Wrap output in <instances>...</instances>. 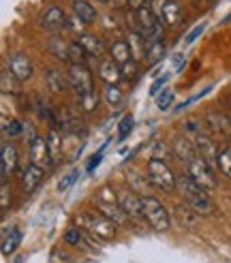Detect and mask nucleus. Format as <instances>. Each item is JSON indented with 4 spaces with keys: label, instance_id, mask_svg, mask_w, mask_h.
I'll return each instance as SVG.
<instances>
[{
    "label": "nucleus",
    "instance_id": "nucleus-49",
    "mask_svg": "<svg viewBox=\"0 0 231 263\" xmlns=\"http://www.w3.org/2000/svg\"><path fill=\"white\" fill-rule=\"evenodd\" d=\"M97 3H101V5H109L111 0H97Z\"/></svg>",
    "mask_w": 231,
    "mask_h": 263
},
{
    "label": "nucleus",
    "instance_id": "nucleus-39",
    "mask_svg": "<svg viewBox=\"0 0 231 263\" xmlns=\"http://www.w3.org/2000/svg\"><path fill=\"white\" fill-rule=\"evenodd\" d=\"M3 130H5V135H9V137H20L24 133V124L20 120H11Z\"/></svg>",
    "mask_w": 231,
    "mask_h": 263
},
{
    "label": "nucleus",
    "instance_id": "nucleus-8",
    "mask_svg": "<svg viewBox=\"0 0 231 263\" xmlns=\"http://www.w3.org/2000/svg\"><path fill=\"white\" fill-rule=\"evenodd\" d=\"M137 22H139V32L144 34L148 41H163L165 36V24L150 11V7H144L137 11Z\"/></svg>",
    "mask_w": 231,
    "mask_h": 263
},
{
    "label": "nucleus",
    "instance_id": "nucleus-4",
    "mask_svg": "<svg viewBox=\"0 0 231 263\" xmlns=\"http://www.w3.org/2000/svg\"><path fill=\"white\" fill-rule=\"evenodd\" d=\"M141 210H144V218L148 220V225L157 231H169L171 227V216L167 212V208L154 199V197H141Z\"/></svg>",
    "mask_w": 231,
    "mask_h": 263
},
{
    "label": "nucleus",
    "instance_id": "nucleus-16",
    "mask_svg": "<svg viewBox=\"0 0 231 263\" xmlns=\"http://www.w3.org/2000/svg\"><path fill=\"white\" fill-rule=\"evenodd\" d=\"M0 167H3V180H9V176L17 169V150L13 143H3V152H0Z\"/></svg>",
    "mask_w": 231,
    "mask_h": 263
},
{
    "label": "nucleus",
    "instance_id": "nucleus-13",
    "mask_svg": "<svg viewBox=\"0 0 231 263\" xmlns=\"http://www.w3.org/2000/svg\"><path fill=\"white\" fill-rule=\"evenodd\" d=\"M43 174H45V169H41L38 165L30 163L28 167L22 172V189L26 191V195H30L38 189V184L43 182Z\"/></svg>",
    "mask_w": 231,
    "mask_h": 263
},
{
    "label": "nucleus",
    "instance_id": "nucleus-31",
    "mask_svg": "<svg viewBox=\"0 0 231 263\" xmlns=\"http://www.w3.org/2000/svg\"><path fill=\"white\" fill-rule=\"evenodd\" d=\"M99 95L97 92H90V95H86L84 99H80V107L86 111V114H90V111H94L97 107H99Z\"/></svg>",
    "mask_w": 231,
    "mask_h": 263
},
{
    "label": "nucleus",
    "instance_id": "nucleus-17",
    "mask_svg": "<svg viewBox=\"0 0 231 263\" xmlns=\"http://www.w3.org/2000/svg\"><path fill=\"white\" fill-rule=\"evenodd\" d=\"M120 205H122V210L126 212L128 218H141L144 216V210H141V197H137L133 191L120 195Z\"/></svg>",
    "mask_w": 231,
    "mask_h": 263
},
{
    "label": "nucleus",
    "instance_id": "nucleus-48",
    "mask_svg": "<svg viewBox=\"0 0 231 263\" xmlns=\"http://www.w3.org/2000/svg\"><path fill=\"white\" fill-rule=\"evenodd\" d=\"M99 163H101V152L99 154H94L92 159H90V165H88V172H92L94 167H99Z\"/></svg>",
    "mask_w": 231,
    "mask_h": 263
},
{
    "label": "nucleus",
    "instance_id": "nucleus-15",
    "mask_svg": "<svg viewBox=\"0 0 231 263\" xmlns=\"http://www.w3.org/2000/svg\"><path fill=\"white\" fill-rule=\"evenodd\" d=\"M128 47H131V54H133V60H146V54H148V45L150 41L141 34L139 30H131L128 32V39H126Z\"/></svg>",
    "mask_w": 231,
    "mask_h": 263
},
{
    "label": "nucleus",
    "instance_id": "nucleus-32",
    "mask_svg": "<svg viewBox=\"0 0 231 263\" xmlns=\"http://www.w3.org/2000/svg\"><path fill=\"white\" fill-rule=\"evenodd\" d=\"M17 84L20 82L9 71L3 73V92H5V95H17Z\"/></svg>",
    "mask_w": 231,
    "mask_h": 263
},
{
    "label": "nucleus",
    "instance_id": "nucleus-29",
    "mask_svg": "<svg viewBox=\"0 0 231 263\" xmlns=\"http://www.w3.org/2000/svg\"><path fill=\"white\" fill-rule=\"evenodd\" d=\"M105 101H107V105H111V107H118V105H122L124 103L122 90L118 86H107L105 88Z\"/></svg>",
    "mask_w": 231,
    "mask_h": 263
},
{
    "label": "nucleus",
    "instance_id": "nucleus-2",
    "mask_svg": "<svg viewBox=\"0 0 231 263\" xmlns=\"http://www.w3.org/2000/svg\"><path fill=\"white\" fill-rule=\"evenodd\" d=\"M77 225L82 231H88L90 235H94L99 240H111L116 238V227L109 218H105L101 212H84L77 216Z\"/></svg>",
    "mask_w": 231,
    "mask_h": 263
},
{
    "label": "nucleus",
    "instance_id": "nucleus-35",
    "mask_svg": "<svg viewBox=\"0 0 231 263\" xmlns=\"http://www.w3.org/2000/svg\"><path fill=\"white\" fill-rule=\"evenodd\" d=\"M122 75H124V80H128V82H131V80H135V77L139 75V62L137 60H128L126 64H122Z\"/></svg>",
    "mask_w": 231,
    "mask_h": 263
},
{
    "label": "nucleus",
    "instance_id": "nucleus-11",
    "mask_svg": "<svg viewBox=\"0 0 231 263\" xmlns=\"http://www.w3.org/2000/svg\"><path fill=\"white\" fill-rule=\"evenodd\" d=\"M30 161L34 165H38L41 169H49L51 165H54V161H51V154H49V148H47V139L36 137L30 143Z\"/></svg>",
    "mask_w": 231,
    "mask_h": 263
},
{
    "label": "nucleus",
    "instance_id": "nucleus-24",
    "mask_svg": "<svg viewBox=\"0 0 231 263\" xmlns=\"http://www.w3.org/2000/svg\"><path fill=\"white\" fill-rule=\"evenodd\" d=\"M167 54V47L163 41H152L148 45V54H146V62H148V67H157V64L165 58Z\"/></svg>",
    "mask_w": 231,
    "mask_h": 263
},
{
    "label": "nucleus",
    "instance_id": "nucleus-20",
    "mask_svg": "<svg viewBox=\"0 0 231 263\" xmlns=\"http://www.w3.org/2000/svg\"><path fill=\"white\" fill-rule=\"evenodd\" d=\"M20 242H22V231L17 227H11V231H3V255L11 257L17 251Z\"/></svg>",
    "mask_w": 231,
    "mask_h": 263
},
{
    "label": "nucleus",
    "instance_id": "nucleus-41",
    "mask_svg": "<svg viewBox=\"0 0 231 263\" xmlns=\"http://www.w3.org/2000/svg\"><path fill=\"white\" fill-rule=\"evenodd\" d=\"M167 82H169V75L165 73L163 77H159V80L152 84V88H150V97H154V99H157V97L161 95V92L165 90V84H167Z\"/></svg>",
    "mask_w": 231,
    "mask_h": 263
},
{
    "label": "nucleus",
    "instance_id": "nucleus-5",
    "mask_svg": "<svg viewBox=\"0 0 231 263\" xmlns=\"http://www.w3.org/2000/svg\"><path fill=\"white\" fill-rule=\"evenodd\" d=\"M148 182L154 184L157 189L165 191V193H171L178 186V178L174 176L169 165H167L163 159H150V163H148Z\"/></svg>",
    "mask_w": 231,
    "mask_h": 263
},
{
    "label": "nucleus",
    "instance_id": "nucleus-37",
    "mask_svg": "<svg viewBox=\"0 0 231 263\" xmlns=\"http://www.w3.org/2000/svg\"><path fill=\"white\" fill-rule=\"evenodd\" d=\"M133 124H135L133 116H124V120L120 122V128H118V137H120V141H122V139H126V135L133 130Z\"/></svg>",
    "mask_w": 231,
    "mask_h": 263
},
{
    "label": "nucleus",
    "instance_id": "nucleus-1",
    "mask_svg": "<svg viewBox=\"0 0 231 263\" xmlns=\"http://www.w3.org/2000/svg\"><path fill=\"white\" fill-rule=\"evenodd\" d=\"M178 189H180V193H182V199L186 201V205H190L199 216L214 214V201L210 197V191L199 186L190 176H180L178 178Z\"/></svg>",
    "mask_w": 231,
    "mask_h": 263
},
{
    "label": "nucleus",
    "instance_id": "nucleus-47",
    "mask_svg": "<svg viewBox=\"0 0 231 263\" xmlns=\"http://www.w3.org/2000/svg\"><path fill=\"white\" fill-rule=\"evenodd\" d=\"M186 133H195V137L199 135V128H197V122L195 120H188L186 122Z\"/></svg>",
    "mask_w": 231,
    "mask_h": 263
},
{
    "label": "nucleus",
    "instance_id": "nucleus-34",
    "mask_svg": "<svg viewBox=\"0 0 231 263\" xmlns=\"http://www.w3.org/2000/svg\"><path fill=\"white\" fill-rule=\"evenodd\" d=\"M218 169L231 180V148L229 150H223L221 156H218Z\"/></svg>",
    "mask_w": 231,
    "mask_h": 263
},
{
    "label": "nucleus",
    "instance_id": "nucleus-7",
    "mask_svg": "<svg viewBox=\"0 0 231 263\" xmlns=\"http://www.w3.org/2000/svg\"><path fill=\"white\" fill-rule=\"evenodd\" d=\"M69 86L71 90L77 95V99H84L90 92H94V80H92V73L86 64H71L69 69Z\"/></svg>",
    "mask_w": 231,
    "mask_h": 263
},
{
    "label": "nucleus",
    "instance_id": "nucleus-14",
    "mask_svg": "<svg viewBox=\"0 0 231 263\" xmlns=\"http://www.w3.org/2000/svg\"><path fill=\"white\" fill-rule=\"evenodd\" d=\"M67 15H64V11L60 7H49L45 11V15L41 17V26L45 30H51V32H56V30H62V28H67Z\"/></svg>",
    "mask_w": 231,
    "mask_h": 263
},
{
    "label": "nucleus",
    "instance_id": "nucleus-38",
    "mask_svg": "<svg viewBox=\"0 0 231 263\" xmlns=\"http://www.w3.org/2000/svg\"><path fill=\"white\" fill-rule=\"evenodd\" d=\"M67 26H69V30H73V32H80V36H82V34H86L84 30H86V26H88V24H86V22H84L80 15H75V13H73V17L69 20V24H67Z\"/></svg>",
    "mask_w": 231,
    "mask_h": 263
},
{
    "label": "nucleus",
    "instance_id": "nucleus-27",
    "mask_svg": "<svg viewBox=\"0 0 231 263\" xmlns=\"http://www.w3.org/2000/svg\"><path fill=\"white\" fill-rule=\"evenodd\" d=\"M208 122L212 124V130H216V133L227 135L229 130H231V120H227L223 114H214V111H210V114H208Z\"/></svg>",
    "mask_w": 231,
    "mask_h": 263
},
{
    "label": "nucleus",
    "instance_id": "nucleus-10",
    "mask_svg": "<svg viewBox=\"0 0 231 263\" xmlns=\"http://www.w3.org/2000/svg\"><path fill=\"white\" fill-rule=\"evenodd\" d=\"M195 150H197V156H201L203 161H208L210 165H218V156H221V152H218V148H216V143H214V139L212 137H208V135H197L195 137Z\"/></svg>",
    "mask_w": 231,
    "mask_h": 263
},
{
    "label": "nucleus",
    "instance_id": "nucleus-25",
    "mask_svg": "<svg viewBox=\"0 0 231 263\" xmlns=\"http://www.w3.org/2000/svg\"><path fill=\"white\" fill-rule=\"evenodd\" d=\"M176 154L182 159L184 163H188V161H192L197 156V150H195V143H190L186 137H180L178 141H176Z\"/></svg>",
    "mask_w": 231,
    "mask_h": 263
},
{
    "label": "nucleus",
    "instance_id": "nucleus-30",
    "mask_svg": "<svg viewBox=\"0 0 231 263\" xmlns=\"http://www.w3.org/2000/svg\"><path fill=\"white\" fill-rule=\"evenodd\" d=\"M49 51L60 60H69V45H64L60 39H51L49 41Z\"/></svg>",
    "mask_w": 231,
    "mask_h": 263
},
{
    "label": "nucleus",
    "instance_id": "nucleus-40",
    "mask_svg": "<svg viewBox=\"0 0 231 263\" xmlns=\"http://www.w3.org/2000/svg\"><path fill=\"white\" fill-rule=\"evenodd\" d=\"M169 5V0H150V11L154 13V15H157L161 22H163V13H165V7Z\"/></svg>",
    "mask_w": 231,
    "mask_h": 263
},
{
    "label": "nucleus",
    "instance_id": "nucleus-21",
    "mask_svg": "<svg viewBox=\"0 0 231 263\" xmlns=\"http://www.w3.org/2000/svg\"><path fill=\"white\" fill-rule=\"evenodd\" d=\"M73 13H75V15H80L88 26L92 24L97 20V15H99L97 7H92L88 0H73Z\"/></svg>",
    "mask_w": 231,
    "mask_h": 263
},
{
    "label": "nucleus",
    "instance_id": "nucleus-43",
    "mask_svg": "<svg viewBox=\"0 0 231 263\" xmlns=\"http://www.w3.org/2000/svg\"><path fill=\"white\" fill-rule=\"evenodd\" d=\"M3 197H0V205H3V210L9 208V180H3V193H0Z\"/></svg>",
    "mask_w": 231,
    "mask_h": 263
},
{
    "label": "nucleus",
    "instance_id": "nucleus-42",
    "mask_svg": "<svg viewBox=\"0 0 231 263\" xmlns=\"http://www.w3.org/2000/svg\"><path fill=\"white\" fill-rule=\"evenodd\" d=\"M203 30H205V24H199V26H197V28H192V30L188 32V36L184 39V41H186L188 45H190V43H195V41H197V39L201 36V32H203Z\"/></svg>",
    "mask_w": 231,
    "mask_h": 263
},
{
    "label": "nucleus",
    "instance_id": "nucleus-46",
    "mask_svg": "<svg viewBox=\"0 0 231 263\" xmlns=\"http://www.w3.org/2000/svg\"><path fill=\"white\" fill-rule=\"evenodd\" d=\"M174 64H176V71H182V67H184V54L174 56Z\"/></svg>",
    "mask_w": 231,
    "mask_h": 263
},
{
    "label": "nucleus",
    "instance_id": "nucleus-44",
    "mask_svg": "<svg viewBox=\"0 0 231 263\" xmlns=\"http://www.w3.org/2000/svg\"><path fill=\"white\" fill-rule=\"evenodd\" d=\"M77 178H80V172H73V174H69V176H67V180L60 182V186H58V189H60V191H67V189L71 186V184H73Z\"/></svg>",
    "mask_w": 231,
    "mask_h": 263
},
{
    "label": "nucleus",
    "instance_id": "nucleus-33",
    "mask_svg": "<svg viewBox=\"0 0 231 263\" xmlns=\"http://www.w3.org/2000/svg\"><path fill=\"white\" fill-rule=\"evenodd\" d=\"M171 103H174V92L169 90V88H165L161 95L157 97V107L161 109V111H167L171 107Z\"/></svg>",
    "mask_w": 231,
    "mask_h": 263
},
{
    "label": "nucleus",
    "instance_id": "nucleus-6",
    "mask_svg": "<svg viewBox=\"0 0 231 263\" xmlns=\"http://www.w3.org/2000/svg\"><path fill=\"white\" fill-rule=\"evenodd\" d=\"M186 169H188V176L195 180L199 186H203L205 191H214L218 186L216 174H214V165H210L208 161H203L201 156H195L192 161H188Z\"/></svg>",
    "mask_w": 231,
    "mask_h": 263
},
{
    "label": "nucleus",
    "instance_id": "nucleus-22",
    "mask_svg": "<svg viewBox=\"0 0 231 263\" xmlns=\"http://www.w3.org/2000/svg\"><path fill=\"white\" fill-rule=\"evenodd\" d=\"M45 139H47V148H49V154H51L54 165L60 163V159H62V135L58 133V128H51Z\"/></svg>",
    "mask_w": 231,
    "mask_h": 263
},
{
    "label": "nucleus",
    "instance_id": "nucleus-18",
    "mask_svg": "<svg viewBox=\"0 0 231 263\" xmlns=\"http://www.w3.org/2000/svg\"><path fill=\"white\" fill-rule=\"evenodd\" d=\"M45 84H47L49 92H54V95H62V92L67 90V86H69V75H64L58 69H49L47 75H45Z\"/></svg>",
    "mask_w": 231,
    "mask_h": 263
},
{
    "label": "nucleus",
    "instance_id": "nucleus-3",
    "mask_svg": "<svg viewBox=\"0 0 231 263\" xmlns=\"http://www.w3.org/2000/svg\"><path fill=\"white\" fill-rule=\"evenodd\" d=\"M97 208H99V212L105 218H109L116 227L126 225L128 216H126V212L120 205V199H116V195L111 193L109 186H103L99 191V195H97Z\"/></svg>",
    "mask_w": 231,
    "mask_h": 263
},
{
    "label": "nucleus",
    "instance_id": "nucleus-50",
    "mask_svg": "<svg viewBox=\"0 0 231 263\" xmlns=\"http://www.w3.org/2000/svg\"><path fill=\"white\" fill-rule=\"evenodd\" d=\"M227 105H229V107H231V92H229V95H227Z\"/></svg>",
    "mask_w": 231,
    "mask_h": 263
},
{
    "label": "nucleus",
    "instance_id": "nucleus-26",
    "mask_svg": "<svg viewBox=\"0 0 231 263\" xmlns=\"http://www.w3.org/2000/svg\"><path fill=\"white\" fill-rule=\"evenodd\" d=\"M180 20H182V9L176 0H169V5L165 7V13H163V24L167 26H178Z\"/></svg>",
    "mask_w": 231,
    "mask_h": 263
},
{
    "label": "nucleus",
    "instance_id": "nucleus-28",
    "mask_svg": "<svg viewBox=\"0 0 231 263\" xmlns=\"http://www.w3.org/2000/svg\"><path fill=\"white\" fill-rule=\"evenodd\" d=\"M88 60V51L80 45V41L69 43V62L71 64H86Z\"/></svg>",
    "mask_w": 231,
    "mask_h": 263
},
{
    "label": "nucleus",
    "instance_id": "nucleus-9",
    "mask_svg": "<svg viewBox=\"0 0 231 263\" xmlns=\"http://www.w3.org/2000/svg\"><path fill=\"white\" fill-rule=\"evenodd\" d=\"M9 73L15 77V80L22 84V82H28L30 77L34 75V64L30 60L28 54H22V51H17V54H11L9 56Z\"/></svg>",
    "mask_w": 231,
    "mask_h": 263
},
{
    "label": "nucleus",
    "instance_id": "nucleus-12",
    "mask_svg": "<svg viewBox=\"0 0 231 263\" xmlns=\"http://www.w3.org/2000/svg\"><path fill=\"white\" fill-rule=\"evenodd\" d=\"M99 77L107 86H118V82L122 80L124 75H122V69H120L118 62H116L113 58H105V60H101V64H99Z\"/></svg>",
    "mask_w": 231,
    "mask_h": 263
},
{
    "label": "nucleus",
    "instance_id": "nucleus-23",
    "mask_svg": "<svg viewBox=\"0 0 231 263\" xmlns=\"http://www.w3.org/2000/svg\"><path fill=\"white\" fill-rule=\"evenodd\" d=\"M109 56L116 60L122 67V64H126L128 60H133V54H131V47H128L126 41H116L111 47H109Z\"/></svg>",
    "mask_w": 231,
    "mask_h": 263
},
{
    "label": "nucleus",
    "instance_id": "nucleus-45",
    "mask_svg": "<svg viewBox=\"0 0 231 263\" xmlns=\"http://www.w3.org/2000/svg\"><path fill=\"white\" fill-rule=\"evenodd\" d=\"M126 3H128V7H131V11H135V13L146 7V0H126Z\"/></svg>",
    "mask_w": 231,
    "mask_h": 263
},
{
    "label": "nucleus",
    "instance_id": "nucleus-36",
    "mask_svg": "<svg viewBox=\"0 0 231 263\" xmlns=\"http://www.w3.org/2000/svg\"><path fill=\"white\" fill-rule=\"evenodd\" d=\"M64 242L71 246H80L84 242V231L82 229H69L67 235H64Z\"/></svg>",
    "mask_w": 231,
    "mask_h": 263
},
{
    "label": "nucleus",
    "instance_id": "nucleus-19",
    "mask_svg": "<svg viewBox=\"0 0 231 263\" xmlns=\"http://www.w3.org/2000/svg\"><path fill=\"white\" fill-rule=\"evenodd\" d=\"M80 45L88 51V56H94V58H101L103 54H105V43L101 41L99 36H94V34H82L80 39Z\"/></svg>",
    "mask_w": 231,
    "mask_h": 263
}]
</instances>
